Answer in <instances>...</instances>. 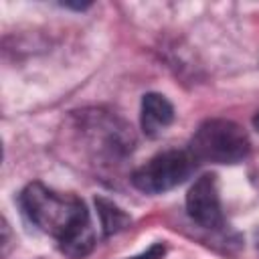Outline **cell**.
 <instances>
[{
  "instance_id": "1",
  "label": "cell",
  "mask_w": 259,
  "mask_h": 259,
  "mask_svg": "<svg viewBox=\"0 0 259 259\" xmlns=\"http://www.w3.org/2000/svg\"><path fill=\"white\" fill-rule=\"evenodd\" d=\"M20 206L28 221L51 235L67 257L81 259L93 251L91 217L85 202L75 194H63L40 182H32L22 190Z\"/></svg>"
},
{
  "instance_id": "2",
  "label": "cell",
  "mask_w": 259,
  "mask_h": 259,
  "mask_svg": "<svg viewBox=\"0 0 259 259\" xmlns=\"http://www.w3.org/2000/svg\"><path fill=\"white\" fill-rule=\"evenodd\" d=\"M251 150L243 127L231 119H206L194 132L188 152L196 162L208 164H237L247 158Z\"/></svg>"
},
{
  "instance_id": "3",
  "label": "cell",
  "mask_w": 259,
  "mask_h": 259,
  "mask_svg": "<svg viewBox=\"0 0 259 259\" xmlns=\"http://www.w3.org/2000/svg\"><path fill=\"white\" fill-rule=\"evenodd\" d=\"M196 160L186 150H166L150 158L132 174V184L146 194H160L182 184L194 170Z\"/></svg>"
},
{
  "instance_id": "4",
  "label": "cell",
  "mask_w": 259,
  "mask_h": 259,
  "mask_svg": "<svg viewBox=\"0 0 259 259\" xmlns=\"http://www.w3.org/2000/svg\"><path fill=\"white\" fill-rule=\"evenodd\" d=\"M186 210H188V217L204 229L221 227L223 208H221L219 182L214 174H202L192 182L186 194Z\"/></svg>"
},
{
  "instance_id": "5",
  "label": "cell",
  "mask_w": 259,
  "mask_h": 259,
  "mask_svg": "<svg viewBox=\"0 0 259 259\" xmlns=\"http://www.w3.org/2000/svg\"><path fill=\"white\" fill-rule=\"evenodd\" d=\"M174 121L172 103L160 93H146L142 99V130L148 138H158Z\"/></svg>"
},
{
  "instance_id": "6",
  "label": "cell",
  "mask_w": 259,
  "mask_h": 259,
  "mask_svg": "<svg viewBox=\"0 0 259 259\" xmlns=\"http://www.w3.org/2000/svg\"><path fill=\"white\" fill-rule=\"evenodd\" d=\"M95 206H97V214H99V221H101V227H103L105 235H115V233L130 227V223H132L130 214L123 212L115 202H111L103 196H97Z\"/></svg>"
},
{
  "instance_id": "7",
  "label": "cell",
  "mask_w": 259,
  "mask_h": 259,
  "mask_svg": "<svg viewBox=\"0 0 259 259\" xmlns=\"http://www.w3.org/2000/svg\"><path fill=\"white\" fill-rule=\"evenodd\" d=\"M164 253H166L164 245L156 243V245H152V247H150L146 253H142V255H138V257H132V259H160Z\"/></svg>"
},
{
  "instance_id": "8",
  "label": "cell",
  "mask_w": 259,
  "mask_h": 259,
  "mask_svg": "<svg viewBox=\"0 0 259 259\" xmlns=\"http://www.w3.org/2000/svg\"><path fill=\"white\" fill-rule=\"evenodd\" d=\"M63 6H69V8H75V10H83V8H87L89 4H79V2H63Z\"/></svg>"
},
{
  "instance_id": "9",
  "label": "cell",
  "mask_w": 259,
  "mask_h": 259,
  "mask_svg": "<svg viewBox=\"0 0 259 259\" xmlns=\"http://www.w3.org/2000/svg\"><path fill=\"white\" fill-rule=\"evenodd\" d=\"M253 125L259 130V113H255V117H253Z\"/></svg>"
},
{
  "instance_id": "10",
  "label": "cell",
  "mask_w": 259,
  "mask_h": 259,
  "mask_svg": "<svg viewBox=\"0 0 259 259\" xmlns=\"http://www.w3.org/2000/svg\"><path fill=\"white\" fill-rule=\"evenodd\" d=\"M257 249H259V233H257Z\"/></svg>"
}]
</instances>
